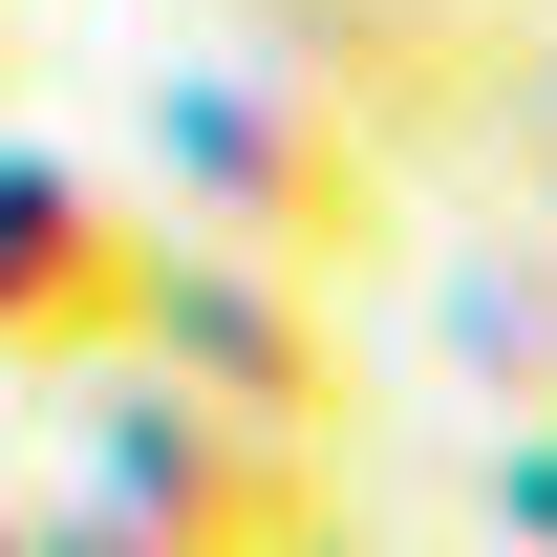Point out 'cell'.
I'll list each match as a JSON object with an SVG mask.
<instances>
[{
  "label": "cell",
  "mask_w": 557,
  "mask_h": 557,
  "mask_svg": "<svg viewBox=\"0 0 557 557\" xmlns=\"http://www.w3.org/2000/svg\"><path fill=\"white\" fill-rule=\"evenodd\" d=\"M322 557H344V536H322Z\"/></svg>",
  "instance_id": "obj_11"
},
{
  "label": "cell",
  "mask_w": 557,
  "mask_h": 557,
  "mask_svg": "<svg viewBox=\"0 0 557 557\" xmlns=\"http://www.w3.org/2000/svg\"><path fill=\"white\" fill-rule=\"evenodd\" d=\"M258 65H300L344 129H386L408 172L493 150L536 108V44H515V0H258Z\"/></svg>",
  "instance_id": "obj_3"
},
{
  "label": "cell",
  "mask_w": 557,
  "mask_h": 557,
  "mask_svg": "<svg viewBox=\"0 0 557 557\" xmlns=\"http://www.w3.org/2000/svg\"><path fill=\"white\" fill-rule=\"evenodd\" d=\"M129 300H150V214H108L65 150H0V386L129 364Z\"/></svg>",
  "instance_id": "obj_5"
},
{
  "label": "cell",
  "mask_w": 557,
  "mask_h": 557,
  "mask_svg": "<svg viewBox=\"0 0 557 557\" xmlns=\"http://www.w3.org/2000/svg\"><path fill=\"white\" fill-rule=\"evenodd\" d=\"M493 557H557V408L493 429Z\"/></svg>",
  "instance_id": "obj_7"
},
{
  "label": "cell",
  "mask_w": 557,
  "mask_h": 557,
  "mask_svg": "<svg viewBox=\"0 0 557 557\" xmlns=\"http://www.w3.org/2000/svg\"><path fill=\"white\" fill-rule=\"evenodd\" d=\"M0 557H44V493H0Z\"/></svg>",
  "instance_id": "obj_10"
},
{
  "label": "cell",
  "mask_w": 557,
  "mask_h": 557,
  "mask_svg": "<svg viewBox=\"0 0 557 557\" xmlns=\"http://www.w3.org/2000/svg\"><path fill=\"white\" fill-rule=\"evenodd\" d=\"M322 536H344V450L172 364H86V472L44 493V557H322Z\"/></svg>",
  "instance_id": "obj_2"
},
{
  "label": "cell",
  "mask_w": 557,
  "mask_h": 557,
  "mask_svg": "<svg viewBox=\"0 0 557 557\" xmlns=\"http://www.w3.org/2000/svg\"><path fill=\"white\" fill-rule=\"evenodd\" d=\"M450 344L557 408V236H472V258H450Z\"/></svg>",
  "instance_id": "obj_6"
},
{
  "label": "cell",
  "mask_w": 557,
  "mask_h": 557,
  "mask_svg": "<svg viewBox=\"0 0 557 557\" xmlns=\"http://www.w3.org/2000/svg\"><path fill=\"white\" fill-rule=\"evenodd\" d=\"M515 129H536V194H557V65H536V108H515Z\"/></svg>",
  "instance_id": "obj_8"
},
{
  "label": "cell",
  "mask_w": 557,
  "mask_h": 557,
  "mask_svg": "<svg viewBox=\"0 0 557 557\" xmlns=\"http://www.w3.org/2000/svg\"><path fill=\"white\" fill-rule=\"evenodd\" d=\"M22 65H44V22H22V0H0V86H22Z\"/></svg>",
  "instance_id": "obj_9"
},
{
  "label": "cell",
  "mask_w": 557,
  "mask_h": 557,
  "mask_svg": "<svg viewBox=\"0 0 557 557\" xmlns=\"http://www.w3.org/2000/svg\"><path fill=\"white\" fill-rule=\"evenodd\" d=\"M150 172H172L194 236H236V258H278V278H344V300L408 258V194H429L386 129H344V108L300 65H258V44L150 86Z\"/></svg>",
  "instance_id": "obj_1"
},
{
  "label": "cell",
  "mask_w": 557,
  "mask_h": 557,
  "mask_svg": "<svg viewBox=\"0 0 557 557\" xmlns=\"http://www.w3.org/2000/svg\"><path fill=\"white\" fill-rule=\"evenodd\" d=\"M129 364H172V386H214V408L300 429V450H344V429H364V344H344V278H278V258H236V236H150Z\"/></svg>",
  "instance_id": "obj_4"
}]
</instances>
